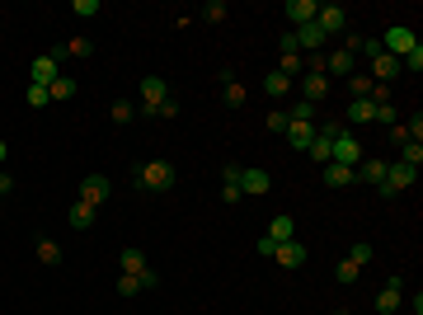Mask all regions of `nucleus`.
<instances>
[{
    "label": "nucleus",
    "instance_id": "obj_1",
    "mask_svg": "<svg viewBox=\"0 0 423 315\" xmlns=\"http://www.w3.org/2000/svg\"><path fill=\"white\" fill-rule=\"evenodd\" d=\"M137 184H141V189H151V193L174 189V165H165V160H151V165H141V170H137Z\"/></svg>",
    "mask_w": 423,
    "mask_h": 315
},
{
    "label": "nucleus",
    "instance_id": "obj_2",
    "mask_svg": "<svg viewBox=\"0 0 423 315\" xmlns=\"http://www.w3.org/2000/svg\"><path fill=\"white\" fill-rule=\"evenodd\" d=\"M358 160H362V142L353 137V132H339L334 146H329V165H348V170H353Z\"/></svg>",
    "mask_w": 423,
    "mask_h": 315
},
{
    "label": "nucleus",
    "instance_id": "obj_3",
    "mask_svg": "<svg viewBox=\"0 0 423 315\" xmlns=\"http://www.w3.org/2000/svg\"><path fill=\"white\" fill-rule=\"evenodd\" d=\"M414 179H419V170H414V165H386V179H381V198H395V193L414 189Z\"/></svg>",
    "mask_w": 423,
    "mask_h": 315
},
{
    "label": "nucleus",
    "instance_id": "obj_4",
    "mask_svg": "<svg viewBox=\"0 0 423 315\" xmlns=\"http://www.w3.org/2000/svg\"><path fill=\"white\" fill-rule=\"evenodd\" d=\"M123 273H127V278H141V287H156L160 283L156 268L146 264V254H141L137 245H127V250H123Z\"/></svg>",
    "mask_w": 423,
    "mask_h": 315
},
{
    "label": "nucleus",
    "instance_id": "obj_5",
    "mask_svg": "<svg viewBox=\"0 0 423 315\" xmlns=\"http://www.w3.org/2000/svg\"><path fill=\"white\" fill-rule=\"evenodd\" d=\"M109 193H113L109 174H85V179H80V203L94 207V212H99V203H109Z\"/></svg>",
    "mask_w": 423,
    "mask_h": 315
},
{
    "label": "nucleus",
    "instance_id": "obj_6",
    "mask_svg": "<svg viewBox=\"0 0 423 315\" xmlns=\"http://www.w3.org/2000/svg\"><path fill=\"white\" fill-rule=\"evenodd\" d=\"M62 76V52H43V57H33V66H29V80L33 85H52V80Z\"/></svg>",
    "mask_w": 423,
    "mask_h": 315
},
{
    "label": "nucleus",
    "instance_id": "obj_7",
    "mask_svg": "<svg viewBox=\"0 0 423 315\" xmlns=\"http://www.w3.org/2000/svg\"><path fill=\"white\" fill-rule=\"evenodd\" d=\"M344 24H348V10H344V5H320V10H315V29L325 33V38H339V33H344Z\"/></svg>",
    "mask_w": 423,
    "mask_h": 315
},
{
    "label": "nucleus",
    "instance_id": "obj_8",
    "mask_svg": "<svg viewBox=\"0 0 423 315\" xmlns=\"http://www.w3.org/2000/svg\"><path fill=\"white\" fill-rule=\"evenodd\" d=\"M381 43V52H391V57H405L419 38H414V29H405V24H395V29H386V38H376Z\"/></svg>",
    "mask_w": 423,
    "mask_h": 315
},
{
    "label": "nucleus",
    "instance_id": "obj_9",
    "mask_svg": "<svg viewBox=\"0 0 423 315\" xmlns=\"http://www.w3.org/2000/svg\"><path fill=\"white\" fill-rule=\"evenodd\" d=\"M165 99H170V85H165L160 76H146V80H141V109H146V113H160V104H165Z\"/></svg>",
    "mask_w": 423,
    "mask_h": 315
},
{
    "label": "nucleus",
    "instance_id": "obj_10",
    "mask_svg": "<svg viewBox=\"0 0 423 315\" xmlns=\"http://www.w3.org/2000/svg\"><path fill=\"white\" fill-rule=\"evenodd\" d=\"M367 62H372V80H376V85H391V80L405 71V66H400V57H391V52H372Z\"/></svg>",
    "mask_w": 423,
    "mask_h": 315
},
{
    "label": "nucleus",
    "instance_id": "obj_11",
    "mask_svg": "<svg viewBox=\"0 0 423 315\" xmlns=\"http://www.w3.org/2000/svg\"><path fill=\"white\" fill-rule=\"evenodd\" d=\"M353 179H358V184H372V189H381V179H386V160L362 156L358 165H353Z\"/></svg>",
    "mask_w": 423,
    "mask_h": 315
},
{
    "label": "nucleus",
    "instance_id": "obj_12",
    "mask_svg": "<svg viewBox=\"0 0 423 315\" xmlns=\"http://www.w3.org/2000/svg\"><path fill=\"white\" fill-rule=\"evenodd\" d=\"M315 76H353V57H348V52H329V57H315Z\"/></svg>",
    "mask_w": 423,
    "mask_h": 315
},
{
    "label": "nucleus",
    "instance_id": "obj_13",
    "mask_svg": "<svg viewBox=\"0 0 423 315\" xmlns=\"http://www.w3.org/2000/svg\"><path fill=\"white\" fill-rule=\"evenodd\" d=\"M400 297H405V283H400V278H386V287L376 292V311L395 315V311H400Z\"/></svg>",
    "mask_w": 423,
    "mask_h": 315
},
{
    "label": "nucleus",
    "instance_id": "obj_14",
    "mask_svg": "<svg viewBox=\"0 0 423 315\" xmlns=\"http://www.w3.org/2000/svg\"><path fill=\"white\" fill-rule=\"evenodd\" d=\"M268 184H273V179H268L264 170H245V165H240V193H245V198H259V193H268Z\"/></svg>",
    "mask_w": 423,
    "mask_h": 315
},
{
    "label": "nucleus",
    "instance_id": "obj_15",
    "mask_svg": "<svg viewBox=\"0 0 423 315\" xmlns=\"http://www.w3.org/2000/svg\"><path fill=\"white\" fill-rule=\"evenodd\" d=\"M273 259H278L282 268H301L306 264V245H301V240H282L278 250H273Z\"/></svg>",
    "mask_w": 423,
    "mask_h": 315
},
{
    "label": "nucleus",
    "instance_id": "obj_16",
    "mask_svg": "<svg viewBox=\"0 0 423 315\" xmlns=\"http://www.w3.org/2000/svg\"><path fill=\"white\" fill-rule=\"evenodd\" d=\"M282 10H287V19L301 29V24H315V10H320V5H315V0H287Z\"/></svg>",
    "mask_w": 423,
    "mask_h": 315
},
{
    "label": "nucleus",
    "instance_id": "obj_17",
    "mask_svg": "<svg viewBox=\"0 0 423 315\" xmlns=\"http://www.w3.org/2000/svg\"><path fill=\"white\" fill-rule=\"evenodd\" d=\"M325 95H329V76H315L311 71V76L301 80V99H306V104H320Z\"/></svg>",
    "mask_w": 423,
    "mask_h": 315
},
{
    "label": "nucleus",
    "instance_id": "obj_18",
    "mask_svg": "<svg viewBox=\"0 0 423 315\" xmlns=\"http://www.w3.org/2000/svg\"><path fill=\"white\" fill-rule=\"evenodd\" d=\"M221 198H226V203H240V198H245V193H240V165H226V170H221Z\"/></svg>",
    "mask_w": 423,
    "mask_h": 315
},
{
    "label": "nucleus",
    "instance_id": "obj_19",
    "mask_svg": "<svg viewBox=\"0 0 423 315\" xmlns=\"http://www.w3.org/2000/svg\"><path fill=\"white\" fill-rule=\"evenodd\" d=\"M268 240H273V245H282V240H297V221L287 217V212H282V217H273V226H268Z\"/></svg>",
    "mask_w": 423,
    "mask_h": 315
},
{
    "label": "nucleus",
    "instance_id": "obj_20",
    "mask_svg": "<svg viewBox=\"0 0 423 315\" xmlns=\"http://www.w3.org/2000/svg\"><path fill=\"white\" fill-rule=\"evenodd\" d=\"M287 142L297 146V151H306V146L315 142V127L311 123H287Z\"/></svg>",
    "mask_w": 423,
    "mask_h": 315
},
{
    "label": "nucleus",
    "instance_id": "obj_21",
    "mask_svg": "<svg viewBox=\"0 0 423 315\" xmlns=\"http://www.w3.org/2000/svg\"><path fill=\"white\" fill-rule=\"evenodd\" d=\"M325 184L329 189H348V184H358V179H353L348 165H325Z\"/></svg>",
    "mask_w": 423,
    "mask_h": 315
},
{
    "label": "nucleus",
    "instance_id": "obj_22",
    "mask_svg": "<svg viewBox=\"0 0 423 315\" xmlns=\"http://www.w3.org/2000/svg\"><path fill=\"white\" fill-rule=\"evenodd\" d=\"M325 43H329V38H325V33H320V29H315V24H301V29H297V48H325Z\"/></svg>",
    "mask_w": 423,
    "mask_h": 315
},
{
    "label": "nucleus",
    "instance_id": "obj_23",
    "mask_svg": "<svg viewBox=\"0 0 423 315\" xmlns=\"http://www.w3.org/2000/svg\"><path fill=\"white\" fill-rule=\"evenodd\" d=\"M264 95H273V99L292 95V80L282 76V71H268V76H264Z\"/></svg>",
    "mask_w": 423,
    "mask_h": 315
},
{
    "label": "nucleus",
    "instance_id": "obj_24",
    "mask_svg": "<svg viewBox=\"0 0 423 315\" xmlns=\"http://www.w3.org/2000/svg\"><path fill=\"white\" fill-rule=\"evenodd\" d=\"M344 259H353L358 268H362V264H372V259H376V245H372V240H353Z\"/></svg>",
    "mask_w": 423,
    "mask_h": 315
},
{
    "label": "nucleus",
    "instance_id": "obj_25",
    "mask_svg": "<svg viewBox=\"0 0 423 315\" xmlns=\"http://www.w3.org/2000/svg\"><path fill=\"white\" fill-rule=\"evenodd\" d=\"M329 146H334V137H329V132H315V142L306 146V156L320 160V165H329Z\"/></svg>",
    "mask_w": 423,
    "mask_h": 315
},
{
    "label": "nucleus",
    "instance_id": "obj_26",
    "mask_svg": "<svg viewBox=\"0 0 423 315\" xmlns=\"http://www.w3.org/2000/svg\"><path fill=\"white\" fill-rule=\"evenodd\" d=\"M221 95H226V104H231V109H240L250 90H245V85H240V80H235V76H226V80H221Z\"/></svg>",
    "mask_w": 423,
    "mask_h": 315
},
{
    "label": "nucleus",
    "instance_id": "obj_27",
    "mask_svg": "<svg viewBox=\"0 0 423 315\" xmlns=\"http://www.w3.org/2000/svg\"><path fill=\"white\" fill-rule=\"evenodd\" d=\"M38 259H43V264L47 268H57V264H62V245H57V240H38Z\"/></svg>",
    "mask_w": 423,
    "mask_h": 315
},
{
    "label": "nucleus",
    "instance_id": "obj_28",
    "mask_svg": "<svg viewBox=\"0 0 423 315\" xmlns=\"http://www.w3.org/2000/svg\"><path fill=\"white\" fill-rule=\"evenodd\" d=\"M372 123H381V127H395V123H400V113H395L391 99H386V104H372Z\"/></svg>",
    "mask_w": 423,
    "mask_h": 315
},
{
    "label": "nucleus",
    "instance_id": "obj_29",
    "mask_svg": "<svg viewBox=\"0 0 423 315\" xmlns=\"http://www.w3.org/2000/svg\"><path fill=\"white\" fill-rule=\"evenodd\" d=\"M71 226H76V231H90V226H94V207H85L76 198V207H71Z\"/></svg>",
    "mask_w": 423,
    "mask_h": 315
},
{
    "label": "nucleus",
    "instance_id": "obj_30",
    "mask_svg": "<svg viewBox=\"0 0 423 315\" xmlns=\"http://www.w3.org/2000/svg\"><path fill=\"white\" fill-rule=\"evenodd\" d=\"M348 123H372V99H353V104H348Z\"/></svg>",
    "mask_w": 423,
    "mask_h": 315
},
{
    "label": "nucleus",
    "instance_id": "obj_31",
    "mask_svg": "<svg viewBox=\"0 0 423 315\" xmlns=\"http://www.w3.org/2000/svg\"><path fill=\"white\" fill-rule=\"evenodd\" d=\"M287 123H315V104H306V99H297V104L287 109Z\"/></svg>",
    "mask_w": 423,
    "mask_h": 315
},
{
    "label": "nucleus",
    "instance_id": "obj_32",
    "mask_svg": "<svg viewBox=\"0 0 423 315\" xmlns=\"http://www.w3.org/2000/svg\"><path fill=\"white\" fill-rule=\"evenodd\" d=\"M47 95H52V99H71V95H76V80H71V76H57L52 85H47Z\"/></svg>",
    "mask_w": 423,
    "mask_h": 315
},
{
    "label": "nucleus",
    "instance_id": "obj_33",
    "mask_svg": "<svg viewBox=\"0 0 423 315\" xmlns=\"http://www.w3.org/2000/svg\"><path fill=\"white\" fill-rule=\"evenodd\" d=\"M400 165H414V170H419V165H423V146L419 142H405V146H400Z\"/></svg>",
    "mask_w": 423,
    "mask_h": 315
},
{
    "label": "nucleus",
    "instance_id": "obj_34",
    "mask_svg": "<svg viewBox=\"0 0 423 315\" xmlns=\"http://www.w3.org/2000/svg\"><path fill=\"white\" fill-rule=\"evenodd\" d=\"M400 66H405V71H414V76H419V71H423V43H414V48H409L405 57H400Z\"/></svg>",
    "mask_w": 423,
    "mask_h": 315
},
{
    "label": "nucleus",
    "instance_id": "obj_35",
    "mask_svg": "<svg viewBox=\"0 0 423 315\" xmlns=\"http://www.w3.org/2000/svg\"><path fill=\"white\" fill-rule=\"evenodd\" d=\"M278 71H282V76H287V80H292V76H301V52H282Z\"/></svg>",
    "mask_w": 423,
    "mask_h": 315
},
{
    "label": "nucleus",
    "instance_id": "obj_36",
    "mask_svg": "<svg viewBox=\"0 0 423 315\" xmlns=\"http://www.w3.org/2000/svg\"><path fill=\"white\" fill-rule=\"evenodd\" d=\"M66 57H90V52H94V43H90V38H71V43H66Z\"/></svg>",
    "mask_w": 423,
    "mask_h": 315
},
{
    "label": "nucleus",
    "instance_id": "obj_37",
    "mask_svg": "<svg viewBox=\"0 0 423 315\" xmlns=\"http://www.w3.org/2000/svg\"><path fill=\"white\" fill-rule=\"evenodd\" d=\"M24 99H29V109H47V104H52V95H47L43 85H29V95Z\"/></svg>",
    "mask_w": 423,
    "mask_h": 315
},
{
    "label": "nucleus",
    "instance_id": "obj_38",
    "mask_svg": "<svg viewBox=\"0 0 423 315\" xmlns=\"http://www.w3.org/2000/svg\"><path fill=\"white\" fill-rule=\"evenodd\" d=\"M358 273L362 268L353 264V259H339V283H358Z\"/></svg>",
    "mask_w": 423,
    "mask_h": 315
},
{
    "label": "nucleus",
    "instance_id": "obj_39",
    "mask_svg": "<svg viewBox=\"0 0 423 315\" xmlns=\"http://www.w3.org/2000/svg\"><path fill=\"white\" fill-rule=\"evenodd\" d=\"M203 19H207V24H221V19H226V5H221V0H207Z\"/></svg>",
    "mask_w": 423,
    "mask_h": 315
},
{
    "label": "nucleus",
    "instance_id": "obj_40",
    "mask_svg": "<svg viewBox=\"0 0 423 315\" xmlns=\"http://www.w3.org/2000/svg\"><path fill=\"white\" fill-rule=\"evenodd\" d=\"M137 292H141V278H127L123 273V278H118V297H137Z\"/></svg>",
    "mask_w": 423,
    "mask_h": 315
},
{
    "label": "nucleus",
    "instance_id": "obj_41",
    "mask_svg": "<svg viewBox=\"0 0 423 315\" xmlns=\"http://www.w3.org/2000/svg\"><path fill=\"white\" fill-rule=\"evenodd\" d=\"M132 104H127V99H118V104H113V123H132Z\"/></svg>",
    "mask_w": 423,
    "mask_h": 315
},
{
    "label": "nucleus",
    "instance_id": "obj_42",
    "mask_svg": "<svg viewBox=\"0 0 423 315\" xmlns=\"http://www.w3.org/2000/svg\"><path fill=\"white\" fill-rule=\"evenodd\" d=\"M264 127H268V132H287V113H268Z\"/></svg>",
    "mask_w": 423,
    "mask_h": 315
},
{
    "label": "nucleus",
    "instance_id": "obj_43",
    "mask_svg": "<svg viewBox=\"0 0 423 315\" xmlns=\"http://www.w3.org/2000/svg\"><path fill=\"white\" fill-rule=\"evenodd\" d=\"M76 15H85V19L99 15V0H76Z\"/></svg>",
    "mask_w": 423,
    "mask_h": 315
},
{
    "label": "nucleus",
    "instance_id": "obj_44",
    "mask_svg": "<svg viewBox=\"0 0 423 315\" xmlns=\"http://www.w3.org/2000/svg\"><path fill=\"white\" fill-rule=\"evenodd\" d=\"M10 189H15V179H10V174L0 170V198H5V193H10Z\"/></svg>",
    "mask_w": 423,
    "mask_h": 315
},
{
    "label": "nucleus",
    "instance_id": "obj_45",
    "mask_svg": "<svg viewBox=\"0 0 423 315\" xmlns=\"http://www.w3.org/2000/svg\"><path fill=\"white\" fill-rule=\"evenodd\" d=\"M5 160H10V146H5V142H0V165H5Z\"/></svg>",
    "mask_w": 423,
    "mask_h": 315
},
{
    "label": "nucleus",
    "instance_id": "obj_46",
    "mask_svg": "<svg viewBox=\"0 0 423 315\" xmlns=\"http://www.w3.org/2000/svg\"><path fill=\"white\" fill-rule=\"evenodd\" d=\"M339 315H348V311H339Z\"/></svg>",
    "mask_w": 423,
    "mask_h": 315
}]
</instances>
